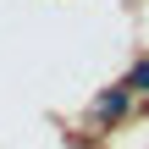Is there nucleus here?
<instances>
[{
  "instance_id": "nucleus-1",
  "label": "nucleus",
  "mask_w": 149,
  "mask_h": 149,
  "mask_svg": "<svg viewBox=\"0 0 149 149\" xmlns=\"http://www.w3.org/2000/svg\"><path fill=\"white\" fill-rule=\"evenodd\" d=\"M127 105H133V88L116 83V88H105V94L94 100V116H100V122H116V116H127Z\"/></svg>"
},
{
  "instance_id": "nucleus-2",
  "label": "nucleus",
  "mask_w": 149,
  "mask_h": 149,
  "mask_svg": "<svg viewBox=\"0 0 149 149\" xmlns=\"http://www.w3.org/2000/svg\"><path fill=\"white\" fill-rule=\"evenodd\" d=\"M122 83H127L133 94H149V61H138V66H133V72L122 77Z\"/></svg>"
}]
</instances>
